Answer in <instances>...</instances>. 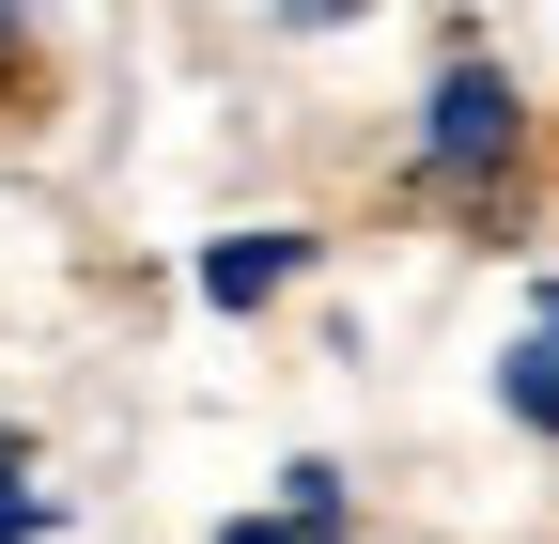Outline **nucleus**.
I'll list each match as a JSON object with an SVG mask.
<instances>
[{"instance_id": "nucleus-1", "label": "nucleus", "mask_w": 559, "mask_h": 544, "mask_svg": "<svg viewBox=\"0 0 559 544\" xmlns=\"http://www.w3.org/2000/svg\"><path fill=\"white\" fill-rule=\"evenodd\" d=\"M513 141H528L513 79H498V62H451V79H436V125H419V156H436V187H481V172H498Z\"/></svg>"}, {"instance_id": "nucleus-2", "label": "nucleus", "mask_w": 559, "mask_h": 544, "mask_svg": "<svg viewBox=\"0 0 559 544\" xmlns=\"http://www.w3.org/2000/svg\"><path fill=\"white\" fill-rule=\"evenodd\" d=\"M280 281H296V234H218V249H202V296H218V311H264Z\"/></svg>"}, {"instance_id": "nucleus-3", "label": "nucleus", "mask_w": 559, "mask_h": 544, "mask_svg": "<svg viewBox=\"0 0 559 544\" xmlns=\"http://www.w3.org/2000/svg\"><path fill=\"white\" fill-rule=\"evenodd\" d=\"M498 404H513L528 436H559V296H544V327H528V343L498 358Z\"/></svg>"}, {"instance_id": "nucleus-4", "label": "nucleus", "mask_w": 559, "mask_h": 544, "mask_svg": "<svg viewBox=\"0 0 559 544\" xmlns=\"http://www.w3.org/2000/svg\"><path fill=\"white\" fill-rule=\"evenodd\" d=\"M218 544H342V529H311V513H234Z\"/></svg>"}, {"instance_id": "nucleus-5", "label": "nucleus", "mask_w": 559, "mask_h": 544, "mask_svg": "<svg viewBox=\"0 0 559 544\" xmlns=\"http://www.w3.org/2000/svg\"><path fill=\"white\" fill-rule=\"evenodd\" d=\"M16 109H32V32L0 16V125H16Z\"/></svg>"}]
</instances>
